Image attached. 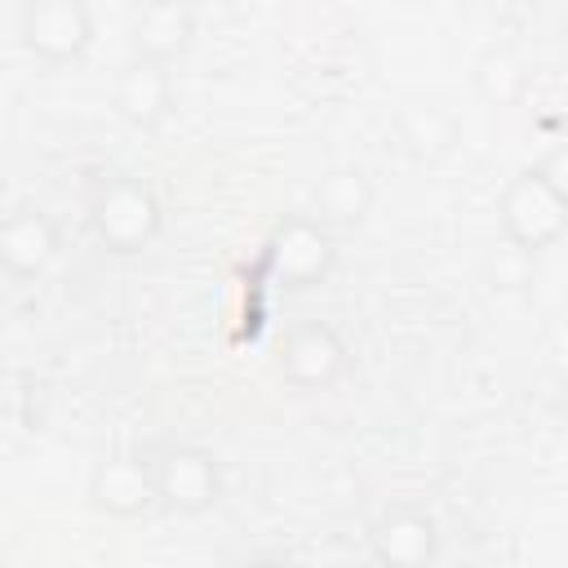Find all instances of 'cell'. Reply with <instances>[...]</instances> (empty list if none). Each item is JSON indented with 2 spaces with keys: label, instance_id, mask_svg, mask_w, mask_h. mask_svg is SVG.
<instances>
[{
  "label": "cell",
  "instance_id": "cell-1",
  "mask_svg": "<svg viewBox=\"0 0 568 568\" xmlns=\"http://www.w3.org/2000/svg\"><path fill=\"white\" fill-rule=\"evenodd\" d=\"M84 217L111 253H142L160 235V200L138 173H98L84 191Z\"/></svg>",
  "mask_w": 568,
  "mask_h": 568
},
{
  "label": "cell",
  "instance_id": "cell-2",
  "mask_svg": "<svg viewBox=\"0 0 568 568\" xmlns=\"http://www.w3.org/2000/svg\"><path fill=\"white\" fill-rule=\"evenodd\" d=\"M497 222H501V235L510 248L537 257L546 248L559 244V235L568 231V200L532 169L515 173L506 186H501V200H497Z\"/></svg>",
  "mask_w": 568,
  "mask_h": 568
},
{
  "label": "cell",
  "instance_id": "cell-3",
  "mask_svg": "<svg viewBox=\"0 0 568 568\" xmlns=\"http://www.w3.org/2000/svg\"><path fill=\"white\" fill-rule=\"evenodd\" d=\"M155 475V506L173 515H204L222 497V466L200 444H164L151 453Z\"/></svg>",
  "mask_w": 568,
  "mask_h": 568
},
{
  "label": "cell",
  "instance_id": "cell-4",
  "mask_svg": "<svg viewBox=\"0 0 568 568\" xmlns=\"http://www.w3.org/2000/svg\"><path fill=\"white\" fill-rule=\"evenodd\" d=\"M333 231L311 213L284 217L266 244V271L284 284V288H311L333 271Z\"/></svg>",
  "mask_w": 568,
  "mask_h": 568
},
{
  "label": "cell",
  "instance_id": "cell-5",
  "mask_svg": "<svg viewBox=\"0 0 568 568\" xmlns=\"http://www.w3.org/2000/svg\"><path fill=\"white\" fill-rule=\"evenodd\" d=\"M18 27L22 44L44 62H75L93 44V13L80 0H27Z\"/></svg>",
  "mask_w": 568,
  "mask_h": 568
},
{
  "label": "cell",
  "instance_id": "cell-6",
  "mask_svg": "<svg viewBox=\"0 0 568 568\" xmlns=\"http://www.w3.org/2000/svg\"><path fill=\"white\" fill-rule=\"evenodd\" d=\"M373 559L382 568H435L439 559V524L422 506H386L368 528Z\"/></svg>",
  "mask_w": 568,
  "mask_h": 568
},
{
  "label": "cell",
  "instance_id": "cell-7",
  "mask_svg": "<svg viewBox=\"0 0 568 568\" xmlns=\"http://www.w3.org/2000/svg\"><path fill=\"white\" fill-rule=\"evenodd\" d=\"M346 342L333 324L324 320H306L297 328L284 333L280 342V373L297 386V390H328L342 373H346Z\"/></svg>",
  "mask_w": 568,
  "mask_h": 568
},
{
  "label": "cell",
  "instance_id": "cell-8",
  "mask_svg": "<svg viewBox=\"0 0 568 568\" xmlns=\"http://www.w3.org/2000/svg\"><path fill=\"white\" fill-rule=\"evenodd\" d=\"M58 257V222L40 204H18L0 222V262L9 275L31 280Z\"/></svg>",
  "mask_w": 568,
  "mask_h": 568
},
{
  "label": "cell",
  "instance_id": "cell-9",
  "mask_svg": "<svg viewBox=\"0 0 568 568\" xmlns=\"http://www.w3.org/2000/svg\"><path fill=\"white\" fill-rule=\"evenodd\" d=\"M89 501L115 519H133L155 506V475L151 457H106L89 475Z\"/></svg>",
  "mask_w": 568,
  "mask_h": 568
},
{
  "label": "cell",
  "instance_id": "cell-10",
  "mask_svg": "<svg viewBox=\"0 0 568 568\" xmlns=\"http://www.w3.org/2000/svg\"><path fill=\"white\" fill-rule=\"evenodd\" d=\"M115 106L133 129H155L173 106V67L129 58L115 75Z\"/></svg>",
  "mask_w": 568,
  "mask_h": 568
},
{
  "label": "cell",
  "instance_id": "cell-11",
  "mask_svg": "<svg viewBox=\"0 0 568 568\" xmlns=\"http://www.w3.org/2000/svg\"><path fill=\"white\" fill-rule=\"evenodd\" d=\"M129 36H133V58H151V62L173 67V58H182L191 36H195V13L178 0H155V4H142L133 13Z\"/></svg>",
  "mask_w": 568,
  "mask_h": 568
},
{
  "label": "cell",
  "instance_id": "cell-12",
  "mask_svg": "<svg viewBox=\"0 0 568 568\" xmlns=\"http://www.w3.org/2000/svg\"><path fill=\"white\" fill-rule=\"evenodd\" d=\"M373 209V182L359 169H328L315 182V217L324 226H355Z\"/></svg>",
  "mask_w": 568,
  "mask_h": 568
},
{
  "label": "cell",
  "instance_id": "cell-13",
  "mask_svg": "<svg viewBox=\"0 0 568 568\" xmlns=\"http://www.w3.org/2000/svg\"><path fill=\"white\" fill-rule=\"evenodd\" d=\"M470 84H475V93H479L488 106H515V102L528 93V67L519 62V53H515L510 44H488V49L475 58Z\"/></svg>",
  "mask_w": 568,
  "mask_h": 568
},
{
  "label": "cell",
  "instance_id": "cell-14",
  "mask_svg": "<svg viewBox=\"0 0 568 568\" xmlns=\"http://www.w3.org/2000/svg\"><path fill=\"white\" fill-rule=\"evenodd\" d=\"M404 133H408V146L417 155H439L453 142V120L444 111H435V106H422V111H413L404 120Z\"/></svg>",
  "mask_w": 568,
  "mask_h": 568
},
{
  "label": "cell",
  "instance_id": "cell-15",
  "mask_svg": "<svg viewBox=\"0 0 568 568\" xmlns=\"http://www.w3.org/2000/svg\"><path fill=\"white\" fill-rule=\"evenodd\" d=\"M537 173H541V178H546V182L568 200V138H564V142H555V146L541 155Z\"/></svg>",
  "mask_w": 568,
  "mask_h": 568
},
{
  "label": "cell",
  "instance_id": "cell-16",
  "mask_svg": "<svg viewBox=\"0 0 568 568\" xmlns=\"http://www.w3.org/2000/svg\"><path fill=\"white\" fill-rule=\"evenodd\" d=\"M555 413L568 422V373H564V382H559V390H555Z\"/></svg>",
  "mask_w": 568,
  "mask_h": 568
},
{
  "label": "cell",
  "instance_id": "cell-17",
  "mask_svg": "<svg viewBox=\"0 0 568 568\" xmlns=\"http://www.w3.org/2000/svg\"><path fill=\"white\" fill-rule=\"evenodd\" d=\"M253 568H293V564H253Z\"/></svg>",
  "mask_w": 568,
  "mask_h": 568
}]
</instances>
